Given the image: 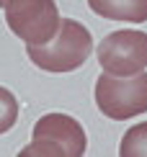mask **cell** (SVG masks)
<instances>
[{
    "label": "cell",
    "instance_id": "obj_5",
    "mask_svg": "<svg viewBox=\"0 0 147 157\" xmlns=\"http://www.w3.org/2000/svg\"><path fill=\"white\" fill-rule=\"evenodd\" d=\"M98 62L103 72L126 77L147 67V34L137 29L113 31L98 44Z\"/></svg>",
    "mask_w": 147,
    "mask_h": 157
},
{
    "label": "cell",
    "instance_id": "obj_3",
    "mask_svg": "<svg viewBox=\"0 0 147 157\" xmlns=\"http://www.w3.org/2000/svg\"><path fill=\"white\" fill-rule=\"evenodd\" d=\"M96 103L103 116L126 121L147 111V72L116 77L103 72L96 80Z\"/></svg>",
    "mask_w": 147,
    "mask_h": 157
},
{
    "label": "cell",
    "instance_id": "obj_6",
    "mask_svg": "<svg viewBox=\"0 0 147 157\" xmlns=\"http://www.w3.org/2000/svg\"><path fill=\"white\" fill-rule=\"evenodd\" d=\"M90 10L109 21L145 23L147 21V0H88Z\"/></svg>",
    "mask_w": 147,
    "mask_h": 157
},
{
    "label": "cell",
    "instance_id": "obj_1",
    "mask_svg": "<svg viewBox=\"0 0 147 157\" xmlns=\"http://www.w3.org/2000/svg\"><path fill=\"white\" fill-rule=\"evenodd\" d=\"M93 36L80 21L65 18L59 21L57 34L46 44H31L29 59L46 72H72L90 57Z\"/></svg>",
    "mask_w": 147,
    "mask_h": 157
},
{
    "label": "cell",
    "instance_id": "obj_8",
    "mask_svg": "<svg viewBox=\"0 0 147 157\" xmlns=\"http://www.w3.org/2000/svg\"><path fill=\"white\" fill-rule=\"evenodd\" d=\"M16 121H18V101L10 90L0 88V134L13 129Z\"/></svg>",
    "mask_w": 147,
    "mask_h": 157
},
{
    "label": "cell",
    "instance_id": "obj_2",
    "mask_svg": "<svg viewBox=\"0 0 147 157\" xmlns=\"http://www.w3.org/2000/svg\"><path fill=\"white\" fill-rule=\"evenodd\" d=\"M85 129L65 113H46L36 121L31 144L21 157H80L85 155Z\"/></svg>",
    "mask_w": 147,
    "mask_h": 157
},
{
    "label": "cell",
    "instance_id": "obj_4",
    "mask_svg": "<svg viewBox=\"0 0 147 157\" xmlns=\"http://www.w3.org/2000/svg\"><path fill=\"white\" fill-rule=\"evenodd\" d=\"M5 23L26 44H46L59 29V10L54 0H8Z\"/></svg>",
    "mask_w": 147,
    "mask_h": 157
},
{
    "label": "cell",
    "instance_id": "obj_7",
    "mask_svg": "<svg viewBox=\"0 0 147 157\" xmlns=\"http://www.w3.org/2000/svg\"><path fill=\"white\" fill-rule=\"evenodd\" d=\"M119 155L121 157H147V121L126 129L121 147H119Z\"/></svg>",
    "mask_w": 147,
    "mask_h": 157
},
{
    "label": "cell",
    "instance_id": "obj_9",
    "mask_svg": "<svg viewBox=\"0 0 147 157\" xmlns=\"http://www.w3.org/2000/svg\"><path fill=\"white\" fill-rule=\"evenodd\" d=\"M5 3H8V0H0V8H5Z\"/></svg>",
    "mask_w": 147,
    "mask_h": 157
}]
</instances>
